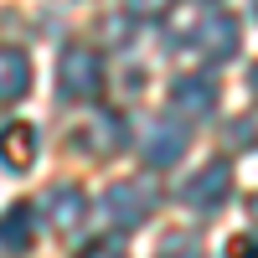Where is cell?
Returning a JSON list of instances; mask_svg holds the SVG:
<instances>
[{
  "instance_id": "obj_16",
  "label": "cell",
  "mask_w": 258,
  "mask_h": 258,
  "mask_svg": "<svg viewBox=\"0 0 258 258\" xmlns=\"http://www.w3.org/2000/svg\"><path fill=\"white\" fill-rule=\"evenodd\" d=\"M227 258H258V238H238L227 248Z\"/></svg>"
},
{
  "instance_id": "obj_6",
  "label": "cell",
  "mask_w": 258,
  "mask_h": 258,
  "mask_svg": "<svg viewBox=\"0 0 258 258\" xmlns=\"http://www.w3.org/2000/svg\"><path fill=\"white\" fill-rule=\"evenodd\" d=\"M170 109H176V119H207L212 109H217V83L197 78V73L176 78L170 83Z\"/></svg>"
},
{
  "instance_id": "obj_17",
  "label": "cell",
  "mask_w": 258,
  "mask_h": 258,
  "mask_svg": "<svg viewBox=\"0 0 258 258\" xmlns=\"http://www.w3.org/2000/svg\"><path fill=\"white\" fill-rule=\"evenodd\" d=\"M248 88H253V98H258V62H253V73H248Z\"/></svg>"
},
{
  "instance_id": "obj_3",
  "label": "cell",
  "mask_w": 258,
  "mask_h": 258,
  "mask_svg": "<svg viewBox=\"0 0 258 258\" xmlns=\"http://www.w3.org/2000/svg\"><path fill=\"white\" fill-rule=\"evenodd\" d=\"M191 47H197L207 62H232L243 47V26H238V16H202L197 21V31H191Z\"/></svg>"
},
{
  "instance_id": "obj_2",
  "label": "cell",
  "mask_w": 258,
  "mask_h": 258,
  "mask_svg": "<svg viewBox=\"0 0 258 258\" xmlns=\"http://www.w3.org/2000/svg\"><path fill=\"white\" fill-rule=\"evenodd\" d=\"M57 88H62L68 103H93V98L103 93V62H98V52L68 47L62 62H57Z\"/></svg>"
},
{
  "instance_id": "obj_1",
  "label": "cell",
  "mask_w": 258,
  "mask_h": 258,
  "mask_svg": "<svg viewBox=\"0 0 258 258\" xmlns=\"http://www.w3.org/2000/svg\"><path fill=\"white\" fill-rule=\"evenodd\" d=\"M160 191L150 181H114L109 191H103V222L119 227V232H135L150 222V212H155Z\"/></svg>"
},
{
  "instance_id": "obj_7",
  "label": "cell",
  "mask_w": 258,
  "mask_h": 258,
  "mask_svg": "<svg viewBox=\"0 0 258 258\" xmlns=\"http://www.w3.org/2000/svg\"><path fill=\"white\" fill-rule=\"evenodd\" d=\"M36 155H41L36 124H6V129H0V160H6L11 170H31Z\"/></svg>"
},
{
  "instance_id": "obj_5",
  "label": "cell",
  "mask_w": 258,
  "mask_h": 258,
  "mask_svg": "<svg viewBox=\"0 0 258 258\" xmlns=\"http://www.w3.org/2000/svg\"><path fill=\"white\" fill-rule=\"evenodd\" d=\"M140 155L150 170H165V165H176L186 155V124L181 119H155L145 129V145H140Z\"/></svg>"
},
{
  "instance_id": "obj_13",
  "label": "cell",
  "mask_w": 258,
  "mask_h": 258,
  "mask_svg": "<svg viewBox=\"0 0 258 258\" xmlns=\"http://www.w3.org/2000/svg\"><path fill=\"white\" fill-rule=\"evenodd\" d=\"M227 135H232V145H238V150H253V145H258V124H253V119H238Z\"/></svg>"
},
{
  "instance_id": "obj_14",
  "label": "cell",
  "mask_w": 258,
  "mask_h": 258,
  "mask_svg": "<svg viewBox=\"0 0 258 258\" xmlns=\"http://www.w3.org/2000/svg\"><path fill=\"white\" fill-rule=\"evenodd\" d=\"M83 258H129L114 238H103V243H93V248H83Z\"/></svg>"
},
{
  "instance_id": "obj_4",
  "label": "cell",
  "mask_w": 258,
  "mask_h": 258,
  "mask_svg": "<svg viewBox=\"0 0 258 258\" xmlns=\"http://www.w3.org/2000/svg\"><path fill=\"white\" fill-rule=\"evenodd\" d=\"M227 191H232V170H227V160H212V165H202L191 181H181V202L197 207V212H212V207L227 202Z\"/></svg>"
},
{
  "instance_id": "obj_18",
  "label": "cell",
  "mask_w": 258,
  "mask_h": 258,
  "mask_svg": "<svg viewBox=\"0 0 258 258\" xmlns=\"http://www.w3.org/2000/svg\"><path fill=\"white\" fill-rule=\"evenodd\" d=\"M248 212H253V222H258V197H253V202H248Z\"/></svg>"
},
{
  "instance_id": "obj_11",
  "label": "cell",
  "mask_w": 258,
  "mask_h": 258,
  "mask_svg": "<svg viewBox=\"0 0 258 258\" xmlns=\"http://www.w3.org/2000/svg\"><path fill=\"white\" fill-rule=\"evenodd\" d=\"M31 238H36L31 207H6V212H0V253H26Z\"/></svg>"
},
{
  "instance_id": "obj_8",
  "label": "cell",
  "mask_w": 258,
  "mask_h": 258,
  "mask_svg": "<svg viewBox=\"0 0 258 258\" xmlns=\"http://www.w3.org/2000/svg\"><path fill=\"white\" fill-rule=\"evenodd\" d=\"M124 145H129V124L119 114H93L83 124V150H88V155H114Z\"/></svg>"
},
{
  "instance_id": "obj_12",
  "label": "cell",
  "mask_w": 258,
  "mask_h": 258,
  "mask_svg": "<svg viewBox=\"0 0 258 258\" xmlns=\"http://www.w3.org/2000/svg\"><path fill=\"white\" fill-rule=\"evenodd\" d=\"M155 258H202V238L197 232H170Z\"/></svg>"
},
{
  "instance_id": "obj_10",
  "label": "cell",
  "mask_w": 258,
  "mask_h": 258,
  "mask_svg": "<svg viewBox=\"0 0 258 258\" xmlns=\"http://www.w3.org/2000/svg\"><path fill=\"white\" fill-rule=\"evenodd\" d=\"M26 88H31V57L16 47H0V103L26 98Z\"/></svg>"
},
{
  "instance_id": "obj_15",
  "label": "cell",
  "mask_w": 258,
  "mask_h": 258,
  "mask_svg": "<svg viewBox=\"0 0 258 258\" xmlns=\"http://www.w3.org/2000/svg\"><path fill=\"white\" fill-rule=\"evenodd\" d=\"M124 6L135 11V16H155V11H165V6H170V0H124Z\"/></svg>"
},
{
  "instance_id": "obj_9",
  "label": "cell",
  "mask_w": 258,
  "mask_h": 258,
  "mask_svg": "<svg viewBox=\"0 0 258 258\" xmlns=\"http://www.w3.org/2000/svg\"><path fill=\"white\" fill-rule=\"evenodd\" d=\"M83 217H88V197H83L78 186H57L52 197H47V222L62 227V232H78Z\"/></svg>"
}]
</instances>
